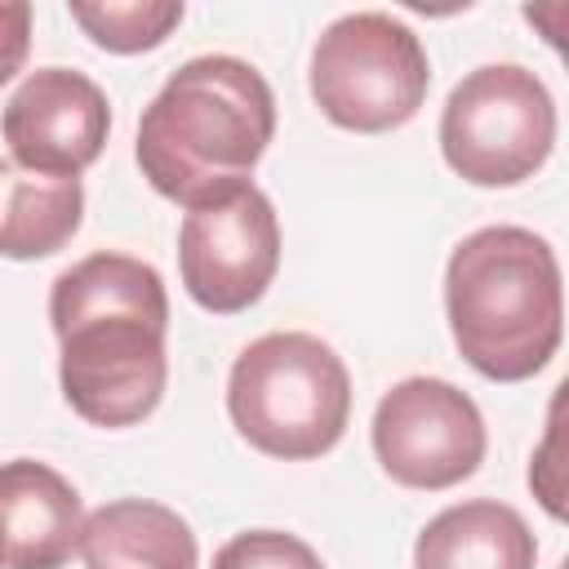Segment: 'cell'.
<instances>
[{"instance_id":"obj_1","label":"cell","mask_w":569,"mask_h":569,"mask_svg":"<svg viewBox=\"0 0 569 569\" xmlns=\"http://www.w3.org/2000/svg\"><path fill=\"white\" fill-rule=\"evenodd\" d=\"M58 333V382L67 405L93 427L142 422L169 378V293L151 262L133 253H89L49 289Z\"/></svg>"},{"instance_id":"obj_2","label":"cell","mask_w":569,"mask_h":569,"mask_svg":"<svg viewBox=\"0 0 569 569\" xmlns=\"http://www.w3.org/2000/svg\"><path fill=\"white\" fill-rule=\"evenodd\" d=\"M276 133V98L258 67L231 53L182 62L138 120V169L173 204L200 209L249 187Z\"/></svg>"},{"instance_id":"obj_3","label":"cell","mask_w":569,"mask_h":569,"mask_svg":"<svg viewBox=\"0 0 569 569\" xmlns=\"http://www.w3.org/2000/svg\"><path fill=\"white\" fill-rule=\"evenodd\" d=\"M445 311L462 360L493 382L533 378L560 347V262L529 227H480L445 267Z\"/></svg>"},{"instance_id":"obj_4","label":"cell","mask_w":569,"mask_h":569,"mask_svg":"<svg viewBox=\"0 0 569 569\" xmlns=\"http://www.w3.org/2000/svg\"><path fill=\"white\" fill-rule=\"evenodd\" d=\"M227 413L236 431L267 458H320L347 431L351 373L316 333H262L231 365Z\"/></svg>"},{"instance_id":"obj_5","label":"cell","mask_w":569,"mask_h":569,"mask_svg":"<svg viewBox=\"0 0 569 569\" xmlns=\"http://www.w3.org/2000/svg\"><path fill=\"white\" fill-rule=\"evenodd\" d=\"M431 67L422 40L391 13H347L311 49V98L338 129L387 133L427 102Z\"/></svg>"},{"instance_id":"obj_6","label":"cell","mask_w":569,"mask_h":569,"mask_svg":"<svg viewBox=\"0 0 569 569\" xmlns=\"http://www.w3.org/2000/svg\"><path fill=\"white\" fill-rule=\"evenodd\" d=\"M551 147L556 102L547 84L516 62L476 67L440 111L445 164L471 187H516L547 164Z\"/></svg>"},{"instance_id":"obj_7","label":"cell","mask_w":569,"mask_h":569,"mask_svg":"<svg viewBox=\"0 0 569 569\" xmlns=\"http://www.w3.org/2000/svg\"><path fill=\"white\" fill-rule=\"evenodd\" d=\"M373 453L405 489H449L485 462V418L445 378H405L373 409Z\"/></svg>"},{"instance_id":"obj_8","label":"cell","mask_w":569,"mask_h":569,"mask_svg":"<svg viewBox=\"0 0 569 569\" xmlns=\"http://www.w3.org/2000/svg\"><path fill=\"white\" fill-rule=\"evenodd\" d=\"M280 267V218L249 182L227 200L187 209L178 227V271L191 302L213 316L249 311Z\"/></svg>"},{"instance_id":"obj_9","label":"cell","mask_w":569,"mask_h":569,"mask_svg":"<svg viewBox=\"0 0 569 569\" xmlns=\"http://www.w3.org/2000/svg\"><path fill=\"white\" fill-rule=\"evenodd\" d=\"M0 133L18 169L44 178H80L107 147V93L71 67L31 71L0 111Z\"/></svg>"},{"instance_id":"obj_10","label":"cell","mask_w":569,"mask_h":569,"mask_svg":"<svg viewBox=\"0 0 569 569\" xmlns=\"http://www.w3.org/2000/svg\"><path fill=\"white\" fill-rule=\"evenodd\" d=\"M76 485L36 458L0 462V560L4 569H62L80 547Z\"/></svg>"},{"instance_id":"obj_11","label":"cell","mask_w":569,"mask_h":569,"mask_svg":"<svg viewBox=\"0 0 569 569\" xmlns=\"http://www.w3.org/2000/svg\"><path fill=\"white\" fill-rule=\"evenodd\" d=\"M84 569H196L200 547L191 525L151 498H116L80 525Z\"/></svg>"},{"instance_id":"obj_12","label":"cell","mask_w":569,"mask_h":569,"mask_svg":"<svg viewBox=\"0 0 569 569\" xmlns=\"http://www.w3.org/2000/svg\"><path fill=\"white\" fill-rule=\"evenodd\" d=\"M538 542L525 516L493 498L453 502L413 542V569H533Z\"/></svg>"},{"instance_id":"obj_13","label":"cell","mask_w":569,"mask_h":569,"mask_svg":"<svg viewBox=\"0 0 569 569\" xmlns=\"http://www.w3.org/2000/svg\"><path fill=\"white\" fill-rule=\"evenodd\" d=\"M84 218L80 178H44L0 160V258L58 253Z\"/></svg>"},{"instance_id":"obj_14","label":"cell","mask_w":569,"mask_h":569,"mask_svg":"<svg viewBox=\"0 0 569 569\" xmlns=\"http://www.w3.org/2000/svg\"><path fill=\"white\" fill-rule=\"evenodd\" d=\"M71 18L107 53H142L169 40L182 22L178 0H71Z\"/></svg>"},{"instance_id":"obj_15","label":"cell","mask_w":569,"mask_h":569,"mask_svg":"<svg viewBox=\"0 0 569 569\" xmlns=\"http://www.w3.org/2000/svg\"><path fill=\"white\" fill-rule=\"evenodd\" d=\"M213 569H325V560L284 529H244L218 547Z\"/></svg>"},{"instance_id":"obj_16","label":"cell","mask_w":569,"mask_h":569,"mask_svg":"<svg viewBox=\"0 0 569 569\" xmlns=\"http://www.w3.org/2000/svg\"><path fill=\"white\" fill-rule=\"evenodd\" d=\"M31 49V4L0 0V84L13 80Z\"/></svg>"},{"instance_id":"obj_17","label":"cell","mask_w":569,"mask_h":569,"mask_svg":"<svg viewBox=\"0 0 569 569\" xmlns=\"http://www.w3.org/2000/svg\"><path fill=\"white\" fill-rule=\"evenodd\" d=\"M0 565H4V560H0Z\"/></svg>"}]
</instances>
